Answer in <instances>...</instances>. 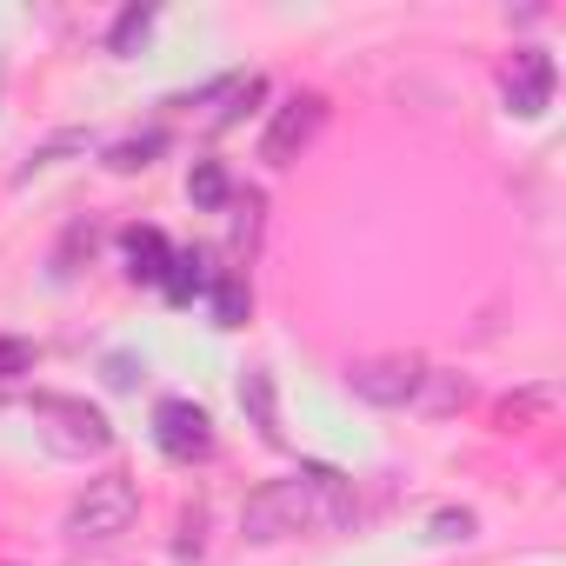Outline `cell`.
I'll list each match as a JSON object with an SVG mask.
<instances>
[{
	"instance_id": "6da1fadb",
	"label": "cell",
	"mask_w": 566,
	"mask_h": 566,
	"mask_svg": "<svg viewBox=\"0 0 566 566\" xmlns=\"http://www.w3.org/2000/svg\"><path fill=\"white\" fill-rule=\"evenodd\" d=\"M347 513H354L347 480L314 467V473H287V480H266L260 493H247L240 533L253 546H273V539H294V533H314V526H340Z\"/></svg>"
},
{
	"instance_id": "7a4b0ae2",
	"label": "cell",
	"mask_w": 566,
	"mask_h": 566,
	"mask_svg": "<svg viewBox=\"0 0 566 566\" xmlns=\"http://www.w3.org/2000/svg\"><path fill=\"white\" fill-rule=\"evenodd\" d=\"M140 513V486L127 473H107V480H87V493L67 506V539L74 546H107L134 526Z\"/></svg>"
},
{
	"instance_id": "3957f363",
	"label": "cell",
	"mask_w": 566,
	"mask_h": 566,
	"mask_svg": "<svg viewBox=\"0 0 566 566\" xmlns=\"http://www.w3.org/2000/svg\"><path fill=\"white\" fill-rule=\"evenodd\" d=\"M34 420H41L48 447H54V453H67V460H87V453H107V447H114L107 413H101V407H87V400L41 394V400H34Z\"/></svg>"
},
{
	"instance_id": "277c9868",
	"label": "cell",
	"mask_w": 566,
	"mask_h": 566,
	"mask_svg": "<svg viewBox=\"0 0 566 566\" xmlns=\"http://www.w3.org/2000/svg\"><path fill=\"white\" fill-rule=\"evenodd\" d=\"M321 127H327V101H321V94H294V101L273 107V120H266V134H260V154H266L273 167H294V160L314 147Z\"/></svg>"
},
{
	"instance_id": "5b68a950",
	"label": "cell",
	"mask_w": 566,
	"mask_h": 566,
	"mask_svg": "<svg viewBox=\"0 0 566 566\" xmlns=\"http://www.w3.org/2000/svg\"><path fill=\"white\" fill-rule=\"evenodd\" d=\"M420 380H427V367L413 354H380V360H354L347 367V387L367 407H407V400H420Z\"/></svg>"
},
{
	"instance_id": "8992f818",
	"label": "cell",
	"mask_w": 566,
	"mask_h": 566,
	"mask_svg": "<svg viewBox=\"0 0 566 566\" xmlns=\"http://www.w3.org/2000/svg\"><path fill=\"white\" fill-rule=\"evenodd\" d=\"M154 440L167 460H207L213 453V420L193 400H160L154 407Z\"/></svg>"
},
{
	"instance_id": "52a82bcc",
	"label": "cell",
	"mask_w": 566,
	"mask_h": 566,
	"mask_svg": "<svg viewBox=\"0 0 566 566\" xmlns=\"http://www.w3.org/2000/svg\"><path fill=\"white\" fill-rule=\"evenodd\" d=\"M546 101H553V54H539V48H520V54H513V67H506V107L533 120Z\"/></svg>"
},
{
	"instance_id": "ba28073f",
	"label": "cell",
	"mask_w": 566,
	"mask_h": 566,
	"mask_svg": "<svg viewBox=\"0 0 566 566\" xmlns=\"http://www.w3.org/2000/svg\"><path fill=\"white\" fill-rule=\"evenodd\" d=\"M127 273L134 280H160L167 273V240L154 227H127Z\"/></svg>"
},
{
	"instance_id": "9c48e42d",
	"label": "cell",
	"mask_w": 566,
	"mask_h": 566,
	"mask_svg": "<svg viewBox=\"0 0 566 566\" xmlns=\"http://www.w3.org/2000/svg\"><path fill=\"white\" fill-rule=\"evenodd\" d=\"M160 147H167V134H134V140H120V147L107 154V167H114V174H134V167H147Z\"/></svg>"
},
{
	"instance_id": "30bf717a",
	"label": "cell",
	"mask_w": 566,
	"mask_h": 566,
	"mask_svg": "<svg viewBox=\"0 0 566 566\" xmlns=\"http://www.w3.org/2000/svg\"><path fill=\"white\" fill-rule=\"evenodd\" d=\"M187 200H193V207H220V200H227V167H220V160H200L193 180H187Z\"/></svg>"
},
{
	"instance_id": "8fae6325",
	"label": "cell",
	"mask_w": 566,
	"mask_h": 566,
	"mask_svg": "<svg viewBox=\"0 0 566 566\" xmlns=\"http://www.w3.org/2000/svg\"><path fill=\"white\" fill-rule=\"evenodd\" d=\"M160 280H167V294H174V301L200 294V280H207V273H200V253H167V273H160Z\"/></svg>"
},
{
	"instance_id": "7c38bea8",
	"label": "cell",
	"mask_w": 566,
	"mask_h": 566,
	"mask_svg": "<svg viewBox=\"0 0 566 566\" xmlns=\"http://www.w3.org/2000/svg\"><path fill=\"white\" fill-rule=\"evenodd\" d=\"M240 407H253L260 433H266V440H280V427H273V387H266V374H247V387H240Z\"/></svg>"
},
{
	"instance_id": "4fadbf2b",
	"label": "cell",
	"mask_w": 566,
	"mask_h": 566,
	"mask_svg": "<svg viewBox=\"0 0 566 566\" xmlns=\"http://www.w3.org/2000/svg\"><path fill=\"white\" fill-rule=\"evenodd\" d=\"M147 28H154V8H120V21H114L107 48H114V54H127V48H134V41L147 34Z\"/></svg>"
},
{
	"instance_id": "5bb4252c",
	"label": "cell",
	"mask_w": 566,
	"mask_h": 566,
	"mask_svg": "<svg viewBox=\"0 0 566 566\" xmlns=\"http://www.w3.org/2000/svg\"><path fill=\"white\" fill-rule=\"evenodd\" d=\"M420 387H433V394H427V407H433V413L467 407V380H460V374H433V367H427V380H420Z\"/></svg>"
},
{
	"instance_id": "9a60e30c",
	"label": "cell",
	"mask_w": 566,
	"mask_h": 566,
	"mask_svg": "<svg viewBox=\"0 0 566 566\" xmlns=\"http://www.w3.org/2000/svg\"><path fill=\"white\" fill-rule=\"evenodd\" d=\"M213 321L220 327H240L247 321V287H240V280H220V287H213Z\"/></svg>"
},
{
	"instance_id": "2e32d148",
	"label": "cell",
	"mask_w": 566,
	"mask_h": 566,
	"mask_svg": "<svg viewBox=\"0 0 566 566\" xmlns=\"http://www.w3.org/2000/svg\"><path fill=\"white\" fill-rule=\"evenodd\" d=\"M34 367V347L28 340H0V380H14V374H28Z\"/></svg>"
},
{
	"instance_id": "e0dca14e",
	"label": "cell",
	"mask_w": 566,
	"mask_h": 566,
	"mask_svg": "<svg viewBox=\"0 0 566 566\" xmlns=\"http://www.w3.org/2000/svg\"><path fill=\"white\" fill-rule=\"evenodd\" d=\"M433 526H440V539H467L473 533V513H440Z\"/></svg>"
},
{
	"instance_id": "ac0fdd59",
	"label": "cell",
	"mask_w": 566,
	"mask_h": 566,
	"mask_svg": "<svg viewBox=\"0 0 566 566\" xmlns=\"http://www.w3.org/2000/svg\"><path fill=\"white\" fill-rule=\"evenodd\" d=\"M8 566H14V559H8Z\"/></svg>"
}]
</instances>
